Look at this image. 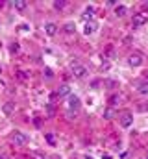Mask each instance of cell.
I'll return each mask as SVG.
<instances>
[{
  "label": "cell",
  "mask_w": 148,
  "mask_h": 159,
  "mask_svg": "<svg viewBox=\"0 0 148 159\" xmlns=\"http://www.w3.org/2000/svg\"><path fill=\"white\" fill-rule=\"evenodd\" d=\"M146 9H148V2H146Z\"/></svg>",
  "instance_id": "29"
},
{
  "label": "cell",
  "mask_w": 148,
  "mask_h": 159,
  "mask_svg": "<svg viewBox=\"0 0 148 159\" xmlns=\"http://www.w3.org/2000/svg\"><path fill=\"white\" fill-rule=\"evenodd\" d=\"M137 91H139L141 94H148V81H146V80L139 83V87H137Z\"/></svg>",
  "instance_id": "14"
},
{
  "label": "cell",
  "mask_w": 148,
  "mask_h": 159,
  "mask_svg": "<svg viewBox=\"0 0 148 159\" xmlns=\"http://www.w3.org/2000/svg\"><path fill=\"white\" fill-rule=\"evenodd\" d=\"M56 96H59V98H63V96H71V87H69L67 83L59 85L58 91H56Z\"/></svg>",
  "instance_id": "7"
},
{
  "label": "cell",
  "mask_w": 148,
  "mask_h": 159,
  "mask_svg": "<svg viewBox=\"0 0 148 159\" xmlns=\"http://www.w3.org/2000/svg\"><path fill=\"white\" fill-rule=\"evenodd\" d=\"M44 74H46V78L48 80L52 78V70H50V69H44Z\"/></svg>",
  "instance_id": "24"
},
{
  "label": "cell",
  "mask_w": 148,
  "mask_h": 159,
  "mask_svg": "<svg viewBox=\"0 0 148 159\" xmlns=\"http://www.w3.org/2000/svg\"><path fill=\"white\" fill-rule=\"evenodd\" d=\"M13 111H15V106H13V102H7V104H4V113H6V115H13Z\"/></svg>",
  "instance_id": "13"
},
{
  "label": "cell",
  "mask_w": 148,
  "mask_h": 159,
  "mask_svg": "<svg viewBox=\"0 0 148 159\" xmlns=\"http://www.w3.org/2000/svg\"><path fill=\"white\" fill-rule=\"evenodd\" d=\"M28 30H30L28 24H19V32H28Z\"/></svg>",
  "instance_id": "22"
},
{
  "label": "cell",
  "mask_w": 148,
  "mask_h": 159,
  "mask_svg": "<svg viewBox=\"0 0 148 159\" xmlns=\"http://www.w3.org/2000/svg\"><path fill=\"white\" fill-rule=\"evenodd\" d=\"M143 61H145V57H143V54H139V52H133V54L128 56V63H130L132 67H141Z\"/></svg>",
  "instance_id": "3"
},
{
  "label": "cell",
  "mask_w": 148,
  "mask_h": 159,
  "mask_svg": "<svg viewBox=\"0 0 148 159\" xmlns=\"http://www.w3.org/2000/svg\"><path fill=\"white\" fill-rule=\"evenodd\" d=\"M63 32H65V34H74V32H76V26H74V22H67V24L63 26Z\"/></svg>",
  "instance_id": "15"
},
{
  "label": "cell",
  "mask_w": 148,
  "mask_h": 159,
  "mask_svg": "<svg viewBox=\"0 0 148 159\" xmlns=\"http://www.w3.org/2000/svg\"><path fill=\"white\" fill-rule=\"evenodd\" d=\"M11 143H13L15 146H24V144L28 143V135L22 133V131H13V135H11Z\"/></svg>",
  "instance_id": "1"
},
{
  "label": "cell",
  "mask_w": 148,
  "mask_h": 159,
  "mask_svg": "<svg viewBox=\"0 0 148 159\" xmlns=\"http://www.w3.org/2000/svg\"><path fill=\"white\" fill-rule=\"evenodd\" d=\"M65 6H67L65 0H56V2H54V7H56V9H63Z\"/></svg>",
  "instance_id": "16"
},
{
  "label": "cell",
  "mask_w": 148,
  "mask_h": 159,
  "mask_svg": "<svg viewBox=\"0 0 148 159\" xmlns=\"http://www.w3.org/2000/svg\"><path fill=\"white\" fill-rule=\"evenodd\" d=\"M0 74H2V67H0Z\"/></svg>",
  "instance_id": "27"
},
{
  "label": "cell",
  "mask_w": 148,
  "mask_h": 159,
  "mask_svg": "<svg viewBox=\"0 0 148 159\" xmlns=\"http://www.w3.org/2000/svg\"><path fill=\"white\" fill-rule=\"evenodd\" d=\"M117 117V111H115V107H111V106H108L106 109H104V119L106 120H111Z\"/></svg>",
  "instance_id": "9"
},
{
  "label": "cell",
  "mask_w": 148,
  "mask_h": 159,
  "mask_svg": "<svg viewBox=\"0 0 148 159\" xmlns=\"http://www.w3.org/2000/svg\"><path fill=\"white\" fill-rule=\"evenodd\" d=\"M96 28H98V26H96V22H93V20H89V22L85 24V28H83V32H85L87 35H91V34H95V32H96Z\"/></svg>",
  "instance_id": "10"
},
{
  "label": "cell",
  "mask_w": 148,
  "mask_h": 159,
  "mask_svg": "<svg viewBox=\"0 0 148 159\" xmlns=\"http://www.w3.org/2000/svg\"><path fill=\"white\" fill-rule=\"evenodd\" d=\"M72 74L76 76V78H85L87 76V69L85 67H81V65H72Z\"/></svg>",
  "instance_id": "6"
},
{
  "label": "cell",
  "mask_w": 148,
  "mask_h": 159,
  "mask_svg": "<svg viewBox=\"0 0 148 159\" xmlns=\"http://www.w3.org/2000/svg\"><path fill=\"white\" fill-rule=\"evenodd\" d=\"M120 126H122V128H130V126H132V122H133V115H132V113H130V111H124V113H122V115H120Z\"/></svg>",
  "instance_id": "4"
},
{
  "label": "cell",
  "mask_w": 148,
  "mask_h": 159,
  "mask_svg": "<svg viewBox=\"0 0 148 159\" xmlns=\"http://www.w3.org/2000/svg\"><path fill=\"white\" fill-rule=\"evenodd\" d=\"M80 106H81L80 98L74 96V94H71V96H69V117H72V113L76 115V113L80 111Z\"/></svg>",
  "instance_id": "2"
},
{
  "label": "cell",
  "mask_w": 148,
  "mask_h": 159,
  "mask_svg": "<svg viewBox=\"0 0 148 159\" xmlns=\"http://www.w3.org/2000/svg\"><path fill=\"white\" fill-rule=\"evenodd\" d=\"M54 111H56V109H54V104H48V106H46V113H48V117H52Z\"/></svg>",
  "instance_id": "20"
},
{
  "label": "cell",
  "mask_w": 148,
  "mask_h": 159,
  "mask_svg": "<svg viewBox=\"0 0 148 159\" xmlns=\"http://www.w3.org/2000/svg\"><path fill=\"white\" fill-rule=\"evenodd\" d=\"M0 159H4V156H0Z\"/></svg>",
  "instance_id": "28"
},
{
  "label": "cell",
  "mask_w": 148,
  "mask_h": 159,
  "mask_svg": "<svg viewBox=\"0 0 148 159\" xmlns=\"http://www.w3.org/2000/svg\"><path fill=\"white\" fill-rule=\"evenodd\" d=\"M108 6H115V7H117L118 2H117V0H108Z\"/></svg>",
  "instance_id": "25"
},
{
  "label": "cell",
  "mask_w": 148,
  "mask_h": 159,
  "mask_svg": "<svg viewBox=\"0 0 148 159\" xmlns=\"http://www.w3.org/2000/svg\"><path fill=\"white\" fill-rule=\"evenodd\" d=\"M126 13H128V7H126V6L118 4V6L115 7V15H117V17H126Z\"/></svg>",
  "instance_id": "12"
},
{
  "label": "cell",
  "mask_w": 148,
  "mask_h": 159,
  "mask_svg": "<svg viewBox=\"0 0 148 159\" xmlns=\"http://www.w3.org/2000/svg\"><path fill=\"white\" fill-rule=\"evenodd\" d=\"M13 6H15V9H17V11H24V9L28 7V2H26V0H15V2H13Z\"/></svg>",
  "instance_id": "11"
},
{
  "label": "cell",
  "mask_w": 148,
  "mask_h": 159,
  "mask_svg": "<svg viewBox=\"0 0 148 159\" xmlns=\"http://www.w3.org/2000/svg\"><path fill=\"white\" fill-rule=\"evenodd\" d=\"M44 137H46V143H48L50 146H54V144H56V139H54V133H46Z\"/></svg>",
  "instance_id": "17"
},
{
  "label": "cell",
  "mask_w": 148,
  "mask_h": 159,
  "mask_svg": "<svg viewBox=\"0 0 148 159\" xmlns=\"http://www.w3.org/2000/svg\"><path fill=\"white\" fill-rule=\"evenodd\" d=\"M32 159H46V157H44L41 152H34V154H32Z\"/></svg>",
  "instance_id": "21"
},
{
  "label": "cell",
  "mask_w": 148,
  "mask_h": 159,
  "mask_svg": "<svg viewBox=\"0 0 148 159\" xmlns=\"http://www.w3.org/2000/svg\"><path fill=\"white\" fill-rule=\"evenodd\" d=\"M145 159H148V157H145Z\"/></svg>",
  "instance_id": "30"
},
{
  "label": "cell",
  "mask_w": 148,
  "mask_h": 159,
  "mask_svg": "<svg viewBox=\"0 0 148 159\" xmlns=\"http://www.w3.org/2000/svg\"><path fill=\"white\" fill-rule=\"evenodd\" d=\"M19 48H21V46H19V43H11V44H9V52H11V54H17V52H19Z\"/></svg>",
  "instance_id": "19"
},
{
  "label": "cell",
  "mask_w": 148,
  "mask_h": 159,
  "mask_svg": "<svg viewBox=\"0 0 148 159\" xmlns=\"http://www.w3.org/2000/svg\"><path fill=\"white\" fill-rule=\"evenodd\" d=\"M148 22V17L145 13H137L135 17H133V28H141V26H145Z\"/></svg>",
  "instance_id": "5"
},
{
  "label": "cell",
  "mask_w": 148,
  "mask_h": 159,
  "mask_svg": "<svg viewBox=\"0 0 148 159\" xmlns=\"http://www.w3.org/2000/svg\"><path fill=\"white\" fill-rule=\"evenodd\" d=\"M44 32H46V35H50V37L56 35V34H58V24H56V22H46V24H44Z\"/></svg>",
  "instance_id": "8"
},
{
  "label": "cell",
  "mask_w": 148,
  "mask_h": 159,
  "mask_svg": "<svg viewBox=\"0 0 148 159\" xmlns=\"http://www.w3.org/2000/svg\"><path fill=\"white\" fill-rule=\"evenodd\" d=\"M118 102H120V96H118V94H113L111 100H109V106L111 107H115V104H118Z\"/></svg>",
  "instance_id": "18"
},
{
  "label": "cell",
  "mask_w": 148,
  "mask_h": 159,
  "mask_svg": "<svg viewBox=\"0 0 148 159\" xmlns=\"http://www.w3.org/2000/svg\"><path fill=\"white\" fill-rule=\"evenodd\" d=\"M93 13H95V9H93V7H87V9H85V15H87L89 19H91V15H93Z\"/></svg>",
  "instance_id": "23"
},
{
  "label": "cell",
  "mask_w": 148,
  "mask_h": 159,
  "mask_svg": "<svg viewBox=\"0 0 148 159\" xmlns=\"http://www.w3.org/2000/svg\"><path fill=\"white\" fill-rule=\"evenodd\" d=\"M146 81H148V72H146Z\"/></svg>",
  "instance_id": "26"
}]
</instances>
